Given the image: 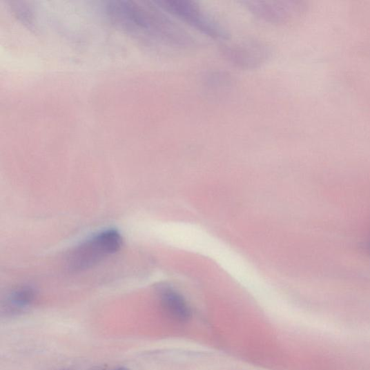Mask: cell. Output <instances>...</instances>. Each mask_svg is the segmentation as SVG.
<instances>
[{"label": "cell", "mask_w": 370, "mask_h": 370, "mask_svg": "<svg viewBox=\"0 0 370 370\" xmlns=\"http://www.w3.org/2000/svg\"><path fill=\"white\" fill-rule=\"evenodd\" d=\"M122 244V238L115 229H107L91 237L78 246L70 257V269L84 270L116 253Z\"/></svg>", "instance_id": "6da1fadb"}, {"label": "cell", "mask_w": 370, "mask_h": 370, "mask_svg": "<svg viewBox=\"0 0 370 370\" xmlns=\"http://www.w3.org/2000/svg\"><path fill=\"white\" fill-rule=\"evenodd\" d=\"M160 7L175 15L199 32L217 39L228 37L226 29L217 21L193 2L184 0L160 3Z\"/></svg>", "instance_id": "7a4b0ae2"}, {"label": "cell", "mask_w": 370, "mask_h": 370, "mask_svg": "<svg viewBox=\"0 0 370 370\" xmlns=\"http://www.w3.org/2000/svg\"><path fill=\"white\" fill-rule=\"evenodd\" d=\"M158 292L164 310L173 318L179 321H185L191 318V307L178 291L164 286L159 289Z\"/></svg>", "instance_id": "3957f363"}, {"label": "cell", "mask_w": 370, "mask_h": 370, "mask_svg": "<svg viewBox=\"0 0 370 370\" xmlns=\"http://www.w3.org/2000/svg\"><path fill=\"white\" fill-rule=\"evenodd\" d=\"M37 298V290L32 286H21L7 295L3 307L7 313H19L32 306Z\"/></svg>", "instance_id": "277c9868"}, {"label": "cell", "mask_w": 370, "mask_h": 370, "mask_svg": "<svg viewBox=\"0 0 370 370\" xmlns=\"http://www.w3.org/2000/svg\"><path fill=\"white\" fill-rule=\"evenodd\" d=\"M230 54L231 59L236 60L238 64L242 65H253L260 64L261 59L265 57V50L259 45L244 44L238 46L235 49H231L227 52Z\"/></svg>", "instance_id": "5b68a950"}]
</instances>
